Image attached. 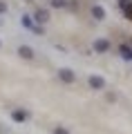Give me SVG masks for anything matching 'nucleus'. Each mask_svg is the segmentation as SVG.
I'll return each mask as SVG.
<instances>
[{"label":"nucleus","mask_w":132,"mask_h":134,"mask_svg":"<svg viewBox=\"0 0 132 134\" xmlns=\"http://www.w3.org/2000/svg\"><path fill=\"white\" fill-rule=\"evenodd\" d=\"M58 78H61L63 83H67V85H72V83L76 81V74L72 72V69H67V67H63V69H58Z\"/></svg>","instance_id":"f03ea898"},{"label":"nucleus","mask_w":132,"mask_h":134,"mask_svg":"<svg viewBox=\"0 0 132 134\" xmlns=\"http://www.w3.org/2000/svg\"><path fill=\"white\" fill-rule=\"evenodd\" d=\"M54 134H70V130L63 127V125H58V127H54Z\"/></svg>","instance_id":"f8f14e48"},{"label":"nucleus","mask_w":132,"mask_h":134,"mask_svg":"<svg viewBox=\"0 0 132 134\" xmlns=\"http://www.w3.org/2000/svg\"><path fill=\"white\" fill-rule=\"evenodd\" d=\"M20 23H23V27H27V29H31L34 34H43V29L38 27L36 23H34V18H31V16H23V20H20Z\"/></svg>","instance_id":"39448f33"},{"label":"nucleus","mask_w":132,"mask_h":134,"mask_svg":"<svg viewBox=\"0 0 132 134\" xmlns=\"http://www.w3.org/2000/svg\"><path fill=\"white\" fill-rule=\"evenodd\" d=\"M34 20H36L38 25H43V23H47L49 20V14L45 9H36V14H34Z\"/></svg>","instance_id":"1a4fd4ad"},{"label":"nucleus","mask_w":132,"mask_h":134,"mask_svg":"<svg viewBox=\"0 0 132 134\" xmlns=\"http://www.w3.org/2000/svg\"><path fill=\"white\" fill-rule=\"evenodd\" d=\"M11 119H14L16 123H25V121L29 119V112H27V110H20V107H18V110L11 112Z\"/></svg>","instance_id":"423d86ee"},{"label":"nucleus","mask_w":132,"mask_h":134,"mask_svg":"<svg viewBox=\"0 0 132 134\" xmlns=\"http://www.w3.org/2000/svg\"><path fill=\"white\" fill-rule=\"evenodd\" d=\"M5 11H7V2H2V0H0V16L5 14Z\"/></svg>","instance_id":"ddd939ff"},{"label":"nucleus","mask_w":132,"mask_h":134,"mask_svg":"<svg viewBox=\"0 0 132 134\" xmlns=\"http://www.w3.org/2000/svg\"><path fill=\"white\" fill-rule=\"evenodd\" d=\"M18 56L25 58V60H31V58H34V49L27 47V45H20V47H18Z\"/></svg>","instance_id":"6e6552de"},{"label":"nucleus","mask_w":132,"mask_h":134,"mask_svg":"<svg viewBox=\"0 0 132 134\" xmlns=\"http://www.w3.org/2000/svg\"><path fill=\"white\" fill-rule=\"evenodd\" d=\"M0 47H2V43H0Z\"/></svg>","instance_id":"4468645a"},{"label":"nucleus","mask_w":132,"mask_h":134,"mask_svg":"<svg viewBox=\"0 0 132 134\" xmlns=\"http://www.w3.org/2000/svg\"><path fill=\"white\" fill-rule=\"evenodd\" d=\"M121 9H123V14L128 16V20H132V0H125V2H121Z\"/></svg>","instance_id":"9d476101"},{"label":"nucleus","mask_w":132,"mask_h":134,"mask_svg":"<svg viewBox=\"0 0 132 134\" xmlns=\"http://www.w3.org/2000/svg\"><path fill=\"white\" fill-rule=\"evenodd\" d=\"M49 5L54 9H63V7H67V0H49Z\"/></svg>","instance_id":"9b49d317"},{"label":"nucleus","mask_w":132,"mask_h":134,"mask_svg":"<svg viewBox=\"0 0 132 134\" xmlns=\"http://www.w3.org/2000/svg\"><path fill=\"white\" fill-rule=\"evenodd\" d=\"M87 85H90V90H105V81L101 76H96V74H92L90 78H87Z\"/></svg>","instance_id":"7ed1b4c3"},{"label":"nucleus","mask_w":132,"mask_h":134,"mask_svg":"<svg viewBox=\"0 0 132 134\" xmlns=\"http://www.w3.org/2000/svg\"><path fill=\"white\" fill-rule=\"evenodd\" d=\"M117 52H119V56H121L123 60H132V45L121 43V45L117 47Z\"/></svg>","instance_id":"20e7f679"},{"label":"nucleus","mask_w":132,"mask_h":134,"mask_svg":"<svg viewBox=\"0 0 132 134\" xmlns=\"http://www.w3.org/2000/svg\"><path fill=\"white\" fill-rule=\"evenodd\" d=\"M90 14H92V18H94V20H99V23H101V20H105V9H103L101 5H92Z\"/></svg>","instance_id":"0eeeda50"},{"label":"nucleus","mask_w":132,"mask_h":134,"mask_svg":"<svg viewBox=\"0 0 132 134\" xmlns=\"http://www.w3.org/2000/svg\"><path fill=\"white\" fill-rule=\"evenodd\" d=\"M110 47H112V43H110L108 38H96L94 45H92V49H94L96 54H105V52H110Z\"/></svg>","instance_id":"f257e3e1"}]
</instances>
